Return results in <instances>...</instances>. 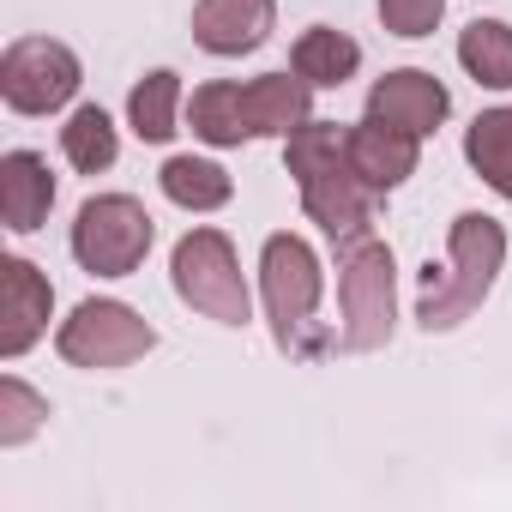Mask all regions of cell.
Segmentation results:
<instances>
[{
  "instance_id": "ffe728a7",
  "label": "cell",
  "mask_w": 512,
  "mask_h": 512,
  "mask_svg": "<svg viewBox=\"0 0 512 512\" xmlns=\"http://www.w3.org/2000/svg\"><path fill=\"white\" fill-rule=\"evenodd\" d=\"M61 157H67L79 175H103V169H115V157H121V133H115L109 109L79 103V109L67 115V127H61Z\"/></svg>"
},
{
  "instance_id": "d6986e66",
  "label": "cell",
  "mask_w": 512,
  "mask_h": 512,
  "mask_svg": "<svg viewBox=\"0 0 512 512\" xmlns=\"http://www.w3.org/2000/svg\"><path fill=\"white\" fill-rule=\"evenodd\" d=\"M458 67L482 91H512V25L506 19H470L458 31Z\"/></svg>"
},
{
  "instance_id": "277c9868",
  "label": "cell",
  "mask_w": 512,
  "mask_h": 512,
  "mask_svg": "<svg viewBox=\"0 0 512 512\" xmlns=\"http://www.w3.org/2000/svg\"><path fill=\"white\" fill-rule=\"evenodd\" d=\"M338 314H344L332 332L338 356H368V350L392 344V332H398V260L380 235L338 247Z\"/></svg>"
},
{
  "instance_id": "8fae6325",
  "label": "cell",
  "mask_w": 512,
  "mask_h": 512,
  "mask_svg": "<svg viewBox=\"0 0 512 512\" xmlns=\"http://www.w3.org/2000/svg\"><path fill=\"white\" fill-rule=\"evenodd\" d=\"M368 115L386 121V127H404V133L428 139L452 115V91L428 67H398V73H386V79L368 85Z\"/></svg>"
},
{
  "instance_id": "7c38bea8",
  "label": "cell",
  "mask_w": 512,
  "mask_h": 512,
  "mask_svg": "<svg viewBox=\"0 0 512 512\" xmlns=\"http://www.w3.org/2000/svg\"><path fill=\"white\" fill-rule=\"evenodd\" d=\"M272 31H278V0H193V43L217 61L266 49Z\"/></svg>"
},
{
  "instance_id": "2e32d148",
  "label": "cell",
  "mask_w": 512,
  "mask_h": 512,
  "mask_svg": "<svg viewBox=\"0 0 512 512\" xmlns=\"http://www.w3.org/2000/svg\"><path fill=\"white\" fill-rule=\"evenodd\" d=\"M181 115H187V91H181V73L175 67H151L133 91H127V127L145 139V145H169L181 133Z\"/></svg>"
},
{
  "instance_id": "9c48e42d",
  "label": "cell",
  "mask_w": 512,
  "mask_h": 512,
  "mask_svg": "<svg viewBox=\"0 0 512 512\" xmlns=\"http://www.w3.org/2000/svg\"><path fill=\"white\" fill-rule=\"evenodd\" d=\"M79 85H85V67L55 37H19L0 55V103L13 115H55L79 97Z\"/></svg>"
},
{
  "instance_id": "4fadbf2b",
  "label": "cell",
  "mask_w": 512,
  "mask_h": 512,
  "mask_svg": "<svg viewBox=\"0 0 512 512\" xmlns=\"http://www.w3.org/2000/svg\"><path fill=\"white\" fill-rule=\"evenodd\" d=\"M344 151H350V169L362 175V187L380 199V193H398L410 175H416V163H422V139L416 133H404V127H386V121H374V115H362L350 133H344Z\"/></svg>"
},
{
  "instance_id": "8992f818",
  "label": "cell",
  "mask_w": 512,
  "mask_h": 512,
  "mask_svg": "<svg viewBox=\"0 0 512 512\" xmlns=\"http://www.w3.org/2000/svg\"><path fill=\"white\" fill-rule=\"evenodd\" d=\"M169 284H175V296L193 314H205L217 326H247L253 320V290L241 278L235 241L223 229H211V223H199V229H187L175 241V253H169Z\"/></svg>"
},
{
  "instance_id": "7402d4cb",
  "label": "cell",
  "mask_w": 512,
  "mask_h": 512,
  "mask_svg": "<svg viewBox=\"0 0 512 512\" xmlns=\"http://www.w3.org/2000/svg\"><path fill=\"white\" fill-rule=\"evenodd\" d=\"M446 19V0H380V25L392 37H434V25Z\"/></svg>"
},
{
  "instance_id": "7a4b0ae2",
  "label": "cell",
  "mask_w": 512,
  "mask_h": 512,
  "mask_svg": "<svg viewBox=\"0 0 512 512\" xmlns=\"http://www.w3.org/2000/svg\"><path fill=\"white\" fill-rule=\"evenodd\" d=\"M344 133L338 121H302L290 139H284V169L296 175V193H302V211L332 235V247H350L362 235H374V193L362 187V175L350 169V151H344Z\"/></svg>"
},
{
  "instance_id": "6da1fadb",
  "label": "cell",
  "mask_w": 512,
  "mask_h": 512,
  "mask_svg": "<svg viewBox=\"0 0 512 512\" xmlns=\"http://www.w3.org/2000/svg\"><path fill=\"white\" fill-rule=\"evenodd\" d=\"M314 121V85L302 73H260V79H211L187 97L193 139L235 151L247 139H290Z\"/></svg>"
},
{
  "instance_id": "30bf717a",
  "label": "cell",
  "mask_w": 512,
  "mask_h": 512,
  "mask_svg": "<svg viewBox=\"0 0 512 512\" xmlns=\"http://www.w3.org/2000/svg\"><path fill=\"white\" fill-rule=\"evenodd\" d=\"M49 314H55V284L31 260L7 253L0 260V356L19 362L25 350H37L49 332Z\"/></svg>"
},
{
  "instance_id": "52a82bcc",
  "label": "cell",
  "mask_w": 512,
  "mask_h": 512,
  "mask_svg": "<svg viewBox=\"0 0 512 512\" xmlns=\"http://www.w3.org/2000/svg\"><path fill=\"white\" fill-rule=\"evenodd\" d=\"M55 350H61L67 368L115 374V368H133V362H145V356L157 350V326H151L139 308L115 302V296H91V302H79V308L61 320Z\"/></svg>"
},
{
  "instance_id": "3957f363",
  "label": "cell",
  "mask_w": 512,
  "mask_h": 512,
  "mask_svg": "<svg viewBox=\"0 0 512 512\" xmlns=\"http://www.w3.org/2000/svg\"><path fill=\"white\" fill-rule=\"evenodd\" d=\"M506 272V229L488 211H458L446 229V272L428 266L422 302H416V326L422 332H452L464 326L500 284Z\"/></svg>"
},
{
  "instance_id": "5b68a950",
  "label": "cell",
  "mask_w": 512,
  "mask_h": 512,
  "mask_svg": "<svg viewBox=\"0 0 512 512\" xmlns=\"http://www.w3.org/2000/svg\"><path fill=\"white\" fill-rule=\"evenodd\" d=\"M326 296V272H320V253L296 235L278 229L260 247V302L272 320V338L284 356H326V338H314V314Z\"/></svg>"
},
{
  "instance_id": "ba28073f",
  "label": "cell",
  "mask_w": 512,
  "mask_h": 512,
  "mask_svg": "<svg viewBox=\"0 0 512 512\" xmlns=\"http://www.w3.org/2000/svg\"><path fill=\"white\" fill-rule=\"evenodd\" d=\"M151 241H157V223H151V211L133 193H97V199H85L79 217H73V235H67L73 260L91 278H133L145 266Z\"/></svg>"
},
{
  "instance_id": "9a60e30c",
  "label": "cell",
  "mask_w": 512,
  "mask_h": 512,
  "mask_svg": "<svg viewBox=\"0 0 512 512\" xmlns=\"http://www.w3.org/2000/svg\"><path fill=\"white\" fill-rule=\"evenodd\" d=\"M356 67H362V43H356L350 31H338V25H308V31L296 37V49H290V73H302L314 91L350 85Z\"/></svg>"
},
{
  "instance_id": "44dd1931",
  "label": "cell",
  "mask_w": 512,
  "mask_h": 512,
  "mask_svg": "<svg viewBox=\"0 0 512 512\" xmlns=\"http://www.w3.org/2000/svg\"><path fill=\"white\" fill-rule=\"evenodd\" d=\"M43 422H49V398L37 386H25L19 374H0V446L7 452L31 446L43 434Z\"/></svg>"
},
{
  "instance_id": "e0dca14e",
  "label": "cell",
  "mask_w": 512,
  "mask_h": 512,
  "mask_svg": "<svg viewBox=\"0 0 512 512\" xmlns=\"http://www.w3.org/2000/svg\"><path fill=\"white\" fill-rule=\"evenodd\" d=\"M157 187H163V199L169 205H181V211H193V217H205V211H223L229 199H235V175L223 169V163H211V157H169L163 169H157Z\"/></svg>"
},
{
  "instance_id": "5bb4252c",
  "label": "cell",
  "mask_w": 512,
  "mask_h": 512,
  "mask_svg": "<svg viewBox=\"0 0 512 512\" xmlns=\"http://www.w3.org/2000/svg\"><path fill=\"white\" fill-rule=\"evenodd\" d=\"M55 211V169L43 151H7L0 157V217L13 235H37Z\"/></svg>"
},
{
  "instance_id": "ac0fdd59",
  "label": "cell",
  "mask_w": 512,
  "mask_h": 512,
  "mask_svg": "<svg viewBox=\"0 0 512 512\" xmlns=\"http://www.w3.org/2000/svg\"><path fill=\"white\" fill-rule=\"evenodd\" d=\"M464 163L512 205V103L482 109V115L464 127Z\"/></svg>"
}]
</instances>
